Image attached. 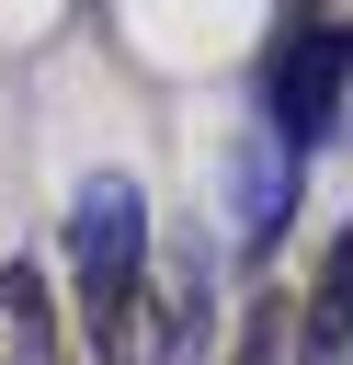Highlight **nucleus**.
I'll use <instances>...</instances> for the list:
<instances>
[{"label": "nucleus", "mask_w": 353, "mask_h": 365, "mask_svg": "<svg viewBox=\"0 0 353 365\" xmlns=\"http://www.w3.org/2000/svg\"><path fill=\"white\" fill-rule=\"evenodd\" d=\"M57 262H68L91 365H137L125 342H137V285H148V194H137L125 171H91V182L68 194V240H57Z\"/></svg>", "instance_id": "1"}, {"label": "nucleus", "mask_w": 353, "mask_h": 365, "mask_svg": "<svg viewBox=\"0 0 353 365\" xmlns=\"http://www.w3.org/2000/svg\"><path fill=\"white\" fill-rule=\"evenodd\" d=\"M342 80H353V34H342V23H296V34L262 57V137L307 160V148L342 125Z\"/></svg>", "instance_id": "2"}, {"label": "nucleus", "mask_w": 353, "mask_h": 365, "mask_svg": "<svg viewBox=\"0 0 353 365\" xmlns=\"http://www.w3.org/2000/svg\"><path fill=\"white\" fill-rule=\"evenodd\" d=\"M285 354H296V365H353V228L330 240V262H319L307 319L285 331Z\"/></svg>", "instance_id": "3"}, {"label": "nucleus", "mask_w": 353, "mask_h": 365, "mask_svg": "<svg viewBox=\"0 0 353 365\" xmlns=\"http://www.w3.org/2000/svg\"><path fill=\"white\" fill-rule=\"evenodd\" d=\"M285 217H296V148H251L239 160V251H273L285 240Z\"/></svg>", "instance_id": "4"}, {"label": "nucleus", "mask_w": 353, "mask_h": 365, "mask_svg": "<svg viewBox=\"0 0 353 365\" xmlns=\"http://www.w3.org/2000/svg\"><path fill=\"white\" fill-rule=\"evenodd\" d=\"M0 331H11L0 342L11 365H57V319H46V274L34 262H0Z\"/></svg>", "instance_id": "5"}, {"label": "nucleus", "mask_w": 353, "mask_h": 365, "mask_svg": "<svg viewBox=\"0 0 353 365\" xmlns=\"http://www.w3.org/2000/svg\"><path fill=\"white\" fill-rule=\"evenodd\" d=\"M228 365H285V319H273V308H251V319H239V342H228Z\"/></svg>", "instance_id": "6"}]
</instances>
